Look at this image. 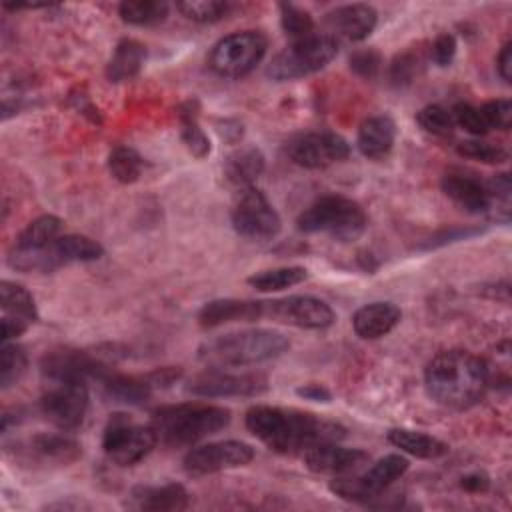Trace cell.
<instances>
[{
	"label": "cell",
	"mask_w": 512,
	"mask_h": 512,
	"mask_svg": "<svg viewBox=\"0 0 512 512\" xmlns=\"http://www.w3.org/2000/svg\"><path fill=\"white\" fill-rule=\"evenodd\" d=\"M244 424L252 436L278 454H304L314 446L346 438L342 424L296 408L256 404L246 410Z\"/></svg>",
	"instance_id": "obj_1"
},
{
	"label": "cell",
	"mask_w": 512,
	"mask_h": 512,
	"mask_svg": "<svg viewBox=\"0 0 512 512\" xmlns=\"http://www.w3.org/2000/svg\"><path fill=\"white\" fill-rule=\"evenodd\" d=\"M486 362L468 350H444L424 368L428 396L450 410H468L478 404L488 388Z\"/></svg>",
	"instance_id": "obj_2"
},
{
	"label": "cell",
	"mask_w": 512,
	"mask_h": 512,
	"mask_svg": "<svg viewBox=\"0 0 512 512\" xmlns=\"http://www.w3.org/2000/svg\"><path fill=\"white\" fill-rule=\"evenodd\" d=\"M288 348L290 340L282 332L250 328L206 340L198 348V358L210 368H242L274 360Z\"/></svg>",
	"instance_id": "obj_3"
},
{
	"label": "cell",
	"mask_w": 512,
	"mask_h": 512,
	"mask_svg": "<svg viewBox=\"0 0 512 512\" xmlns=\"http://www.w3.org/2000/svg\"><path fill=\"white\" fill-rule=\"evenodd\" d=\"M232 412L218 404L184 402L162 406L152 412L150 426L160 444L170 448L192 446L230 424Z\"/></svg>",
	"instance_id": "obj_4"
},
{
	"label": "cell",
	"mask_w": 512,
	"mask_h": 512,
	"mask_svg": "<svg viewBox=\"0 0 512 512\" xmlns=\"http://www.w3.org/2000/svg\"><path fill=\"white\" fill-rule=\"evenodd\" d=\"M296 226L304 234H328L336 242L348 244L358 240L366 226L368 218L362 206L346 196L330 194L312 202L296 220Z\"/></svg>",
	"instance_id": "obj_5"
},
{
	"label": "cell",
	"mask_w": 512,
	"mask_h": 512,
	"mask_svg": "<svg viewBox=\"0 0 512 512\" xmlns=\"http://www.w3.org/2000/svg\"><path fill=\"white\" fill-rule=\"evenodd\" d=\"M338 54V40L332 34H310L280 50L266 68L276 82L298 80L326 68Z\"/></svg>",
	"instance_id": "obj_6"
},
{
	"label": "cell",
	"mask_w": 512,
	"mask_h": 512,
	"mask_svg": "<svg viewBox=\"0 0 512 512\" xmlns=\"http://www.w3.org/2000/svg\"><path fill=\"white\" fill-rule=\"evenodd\" d=\"M266 50L268 38L260 30L232 32L212 46L208 66L222 78H242L262 62Z\"/></svg>",
	"instance_id": "obj_7"
},
{
	"label": "cell",
	"mask_w": 512,
	"mask_h": 512,
	"mask_svg": "<svg viewBox=\"0 0 512 512\" xmlns=\"http://www.w3.org/2000/svg\"><path fill=\"white\" fill-rule=\"evenodd\" d=\"M410 462L402 454H386L378 462H374L364 474H346V476H334L330 480L328 488L332 494H336L342 500L356 502V504H372L380 494L394 484L398 478H402L408 470Z\"/></svg>",
	"instance_id": "obj_8"
},
{
	"label": "cell",
	"mask_w": 512,
	"mask_h": 512,
	"mask_svg": "<svg viewBox=\"0 0 512 512\" xmlns=\"http://www.w3.org/2000/svg\"><path fill=\"white\" fill-rule=\"evenodd\" d=\"M156 444L158 438L150 424H136L122 412L110 416L102 434L104 454L118 466L138 464Z\"/></svg>",
	"instance_id": "obj_9"
},
{
	"label": "cell",
	"mask_w": 512,
	"mask_h": 512,
	"mask_svg": "<svg viewBox=\"0 0 512 512\" xmlns=\"http://www.w3.org/2000/svg\"><path fill=\"white\" fill-rule=\"evenodd\" d=\"M232 228L246 240H272L282 230V220L276 208L268 202L262 190L256 186L242 188L230 214Z\"/></svg>",
	"instance_id": "obj_10"
},
{
	"label": "cell",
	"mask_w": 512,
	"mask_h": 512,
	"mask_svg": "<svg viewBox=\"0 0 512 512\" xmlns=\"http://www.w3.org/2000/svg\"><path fill=\"white\" fill-rule=\"evenodd\" d=\"M90 394L86 380H62L42 394L40 410L44 418L62 432L80 428L88 412Z\"/></svg>",
	"instance_id": "obj_11"
},
{
	"label": "cell",
	"mask_w": 512,
	"mask_h": 512,
	"mask_svg": "<svg viewBox=\"0 0 512 512\" xmlns=\"http://www.w3.org/2000/svg\"><path fill=\"white\" fill-rule=\"evenodd\" d=\"M288 158L302 168H326L350 156V144L336 132H304L286 142Z\"/></svg>",
	"instance_id": "obj_12"
},
{
	"label": "cell",
	"mask_w": 512,
	"mask_h": 512,
	"mask_svg": "<svg viewBox=\"0 0 512 512\" xmlns=\"http://www.w3.org/2000/svg\"><path fill=\"white\" fill-rule=\"evenodd\" d=\"M264 318L306 330H324L334 324V310L320 298L294 294L264 302Z\"/></svg>",
	"instance_id": "obj_13"
},
{
	"label": "cell",
	"mask_w": 512,
	"mask_h": 512,
	"mask_svg": "<svg viewBox=\"0 0 512 512\" xmlns=\"http://www.w3.org/2000/svg\"><path fill=\"white\" fill-rule=\"evenodd\" d=\"M268 390V378L262 372H224L212 368L194 376L186 384V392L202 398H230V396H260Z\"/></svg>",
	"instance_id": "obj_14"
},
{
	"label": "cell",
	"mask_w": 512,
	"mask_h": 512,
	"mask_svg": "<svg viewBox=\"0 0 512 512\" xmlns=\"http://www.w3.org/2000/svg\"><path fill=\"white\" fill-rule=\"evenodd\" d=\"M254 460V448L242 440H220L192 448L182 464L190 476H206L220 470L240 468Z\"/></svg>",
	"instance_id": "obj_15"
},
{
	"label": "cell",
	"mask_w": 512,
	"mask_h": 512,
	"mask_svg": "<svg viewBox=\"0 0 512 512\" xmlns=\"http://www.w3.org/2000/svg\"><path fill=\"white\" fill-rule=\"evenodd\" d=\"M42 374L52 382L62 380H100L110 366L100 362L98 358L90 356L84 350L76 348H58L50 350L40 360Z\"/></svg>",
	"instance_id": "obj_16"
},
{
	"label": "cell",
	"mask_w": 512,
	"mask_h": 512,
	"mask_svg": "<svg viewBox=\"0 0 512 512\" xmlns=\"http://www.w3.org/2000/svg\"><path fill=\"white\" fill-rule=\"evenodd\" d=\"M308 470L316 474L346 476L356 474L370 462V454L362 448H344L338 442L320 444L302 454Z\"/></svg>",
	"instance_id": "obj_17"
},
{
	"label": "cell",
	"mask_w": 512,
	"mask_h": 512,
	"mask_svg": "<svg viewBox=\"0 0 512 512\" xmlns=\"http://www.w3.org/2000/svg\"><path fill=\"white\" fill-rule=\"evenodd\" d=\"M324 22L334 34L350 42H362L374 32L378 24V12L374 10V6L362 2L344 4L326 12Z\"/></svg>",
	"instance_id": "obj_18"
},
{
	"label": "cell",
	"mask_w": 512,
	"mask_h": 512,
	"mask_svg": "<svg viewBox=\"0 0 512 512\" xmlns=\"http://www.w3.org/2000/svg\"><path fill=\"white\" fill-rule=\"evenodd\" d=\"M198 324L202 328H218L230 322H256L264 318L262 300H240V298H218L206 302L198 312Z\"/></svg>",
	"instance_id": "obj_19"
},
{
	"label": "cell",
	"mask_w": 512,
	"mask_h": 512,
	"mask_svg": "<svg viewBox=\"0 0 512 512\" xmlns=\"http://www.w3.org/2000/svg\"><path fill=\"white\" fill-rule=\"evenodd\" d=\"M402 320V310L392 302H370L352 316V328L362 340H378L390 334Z\"/></svg>",
	"instance_id": "obj_20"
},
{
	"label": "cell",
	"mask_w": 512,
	"mask_h": 512,
	"mask_svg": "<svg viewBox=\"0 0 512 512\" xmlns=\"http://www.w3.org/2000/svg\"><path fill=\"white\" fill-rule=\"evenodd\" d=\"M442 192L458 204L468 214H486L492 208V198L484 182L464 176V174H446L440 182Z\"/></svg>",
	"instance_id": "obj_21"
},
{
	"label": "cell",
	"mask_w": 512,
	"mask_h": 512,
	"mask_svg": "<svg viewBox=\"0 0 512 512\" xmlns=\"http://www.w3.org/2000/svg\"><path fill=\"white\" fill-rule=\"evenodd\" d=\"M130 500L138 510H152V512H174L186 510L190 504V494L182 484L170 482L162 486H148L138 484L130 492Z\"/></svg>",
	"instance_id": "obj_22"
},
{
	"label": "cell",
	"mask_w": 512,
	"mask_h": 512,
	"mask_svg": "<svg viewBox=\"0 0 512 512\" xmlns=\"http://www.w3.org/2000/svg\"><path fill=\"white\" fill-rule=\"evenodd\" d=\"M394 140H396V124L386 114L368 116L358 126L356 146L364 158H370V160L386 158L394 146Z\"/></svg>",
	"instance_id": "obj_23"
},
{
	"label": "cell",
	"mask_w": 512,
	"mask_h": 512,
	"mask_svg": "<svg viewBox=\"0 0 512 512\" xmlns=\"http://www.w3.org/2000/svg\"><path fill=\"white\" fill-rule=\"evenodd\" d=\"M106 398L126 404V406H142L150 400L154 388L146 376H132L120 374L112 368L98 380Z\"/></svg>",
	"instance_id": "obj_24"
},
{
	"label": "cell",
	"mask_w": 512,
	"mask_h": 512,
	"mask_svg": "<svg viewBox=\"0 0 512 512\" xmlns=\"http://www.w3.org/2000/svg\"><path fill=\"white\" fill-rule=\"evenodd\" d=\"M146 62V46L134 38H122L106 64V78L114 84L132 80Z\"/></svg>",
	"instance_id": "obj_25"
},
{
	"label": "cell",
	"mask_w": 512,
	"mask_h": 512,
	"mask_svg": "<svg viewBox=\"0 0 512 512\" xmlns=\"http://www.w3.org/2000/svg\"><path fill=\"white\" fill-rule=\"evenodd\" d=\"M386 440L400 452H406L422 460L440 458L450 450L444 440L418 430H410V428H390L386 432Z\"/></svg>",
	"instance_id": "obj_26"
},
{
	"label": "cell",
	"mask_w": 512,
	"mask_h": 512,
	"mask_svg": "<svg viewBox=\"0 0 512 512\" xmlns=\"http://www.w3.org/2000/svg\"><path fill=\"white\" fill-rule=\"evenodd\" d=\"M266 158L256 146H240L224 160V178L240 188H248L264 172Z\"/></svg>",
	"instance_id": "obj_27"
},
{
	"label": "cell",
	"mask_w": 512,
	"mask_h": 512,
	"mask_svg": "<svg viewBox=\"0 0 512 512\" xmlns=\"http://www.w3.org/2000/svg\"><path fill=\"white\" fill-rule=\"evenodd\" d=\"M62 220L54 214H42L38 218H34L30 224H26V228L16 236L14 246L10 252L14 254H30V252H38L44 250L46 246H50L60 234H62Z\"/></svg>",
	"instance_id": "obj_28"
},
{
	"label": "cell",
	"mask_w": 512,
	"mask_h": 512,
	"mask_svg": "<svg viewBox=\"0 0 512 512\" xmlns=\"http://www.w3.org/2000/svg\"><path fill=\"white\" fill-rule=\"evenodd\" d=\"M32 450L44 458L52 460L58 464H72L82 456V446L64 434H54V432H38L30 438Z\"/></svg>",
	"instance_id": "obj_29"
},
{
	"label": "cell",
	"mask_w": 512,
	"mask_h": 512,
	"mask_svg": "<svg viewBox=\"0 0 512 512\" xmlns=\"http://www.w3.org/2000/svg\"><path fill=\"white\" fill-rule=\"evenodd\" d=\"M178 120H180V138L186 146V150L194 158H206L212 150L210 138L206 132L200 128L198 122V102L196 100H186L178 106Z\"/></svg>",
	"instance_id": "obj_30"
},
{
	"label": "cell",
	"mask_w": 512,
	"mask_h": 512,
	"mask_svg": "<svg viewBox=\"0 0 512 512\" xmlns=\"http://www.w3.org/2000/svg\"><path fill=\"white\" fill-rule=\"evenodd\" d=\"M0 308L6 316H14L28 324L38 320V308L34 296L20 284L2 280L0 282Z\"/></svg>",
	"instance_id": "obj_31"
},
{
	"label": "cell",
	"mask_w": 512,
	"mask_h": 512,
	"mask_svg": "<svg viewBox=\"0 0 512 512\" xmlns=\"http://www.w3.org/2000/svg\"><path fill=\"white\" fill-rule=\"evenodd\" d=\"M168 2L160 0H126L120 2L118 14L130 26H156L168 16Z\"/></svg>",
	"instance_id": "obj_32"
},
{
	"label": "cell",
	"mask_w": 512,
	"mask_h": 512,
	"mask_svg": "<svg viewBox=\"0 0 512 512\" xmlns=\"http://www.w3.org/2000/svg\"><path fill=\"white\" fill-rule=\"evenodd\" d=\"M306 278H308V270L304 266H282V268L256 272L246 282L258 292H280L304 282Z\"/></svg>",
	"instance_id": "obj_33"
},
{
	"label": "cell",
	"mask_w": 512,
	"mask_h": 512,
	"mask_svg": "<svg viewBox=\"0 0 512 512\" xmlns=\"http://www.w3.org/2000/svg\"><path fill=\"white\" fill-rule=\"evenodd\" d=\"M108 170L120 184H132L142 176L144 158L130 146H116L108 154Z\"/></svg>",
	"instance_id": "obj_34"
},
{
	"label": "cell",
	"mask_w": 512,
	"mask_h": 512,
	"mask_svg": "<svg viewBox=\"0 0 512 512\" xmlns=\"http://www.w3.org/2000/svg\"><path fill=\"white\" fill-rule=\"evenodd\" d=\"M178 12L192 22L212 24L228 16L232 4L228 0H184L176 4Z\"/></svg>",
	"instance_id": "obj_35"
},
{
	"label": "cell",
	"mask_w": 512,
	"mask_h": 512,
	"mask_svg": "<svg viewBox=\"0 0 512 512\" xmlns=\"http://www.w3.org/2000/svg\"><path fill=\"white\" fill-rule=\"evenodd\" d=\"M28 366V356L22 346L2 342L0 348V388L8 390L14 386L26 372Z\"/></svg>",
	"instance_id": "obj_36"
},
{
	"label": "cell",
	"mask_w": 512,
	"mask_h": 512,
	"mask_svg": "<svg viewBox=\"0 0 512 512\" xmlns=\"http://www.w3.org/2000/svg\"><path fill=\"white\" fill-rule=\"evenodd\" d=\"M278 8H280V26L286 36L300 40V38L314 34L316 24L308 10H304L296 4H290V2H282Z\"/></svg>",
	"instance_id": "obj_37"
},
{
	"label": "cell",
	"mask_w": 512,
	"mask_h": 512,
	"mask_svg": "<svg viewBox=\"0 0 512 512\" xmlns=\"http://www.w3.org/2000/svg\"><path fill=\"white\" fill-rule=\"evenodd\" d=\"M416 122L422 126V130H426L428 134L446 138L454 132V118L452 112L446 110L440 104H428L424 106L418 114H416Z\"/></svg>",
	"instance_id": "obj_38"
},
{
	"label": "cell",
	"mask_w": 512,
	"mask_h": 512,
	"mask_svg": "<svg viewBox=\"0 0 512 512\" xmlns=\"http://www.w3.org/2000/svg\"><path fill=\"white\" fill-rule=\"evenodd\" d=\"M456 152L482 164H502L508 160V152L502 146L484 140H462L456 144Z\"/></svg>",
	"instance_id": "obj_39"
},
{
	"label": "cell",
	"mask_w": 512,
	"mask_h": 512,
	"mask_svg": "<svg viewBox=\"0 0 512 512\" xmlns=\"http://www.w3.org/2000/svg\"><path fill=\"white\" fill-rule=\"evenodd\" d=\"M452 118H454V124L464 128L468 134L472 136H484L490 132L480 108L468 104V102H458L452 110Z\"/></svg>",
	"instance_id": "obj_40"
},
{
	"label": "cell",
	"mask_w": 512,
	"mask_h": 512,
	"mask_svg": "<svg viewBox=\"0 0 512 512\" xmlns=\"http://www.w3.org/2000/svg\"><path fill=\"white\" fill-rule=\"evenodd\" d=\"M420 56L412 50H406L402 54H398L392 64H390V80L392 84L396 86H404V84H410L414 80V76H418V70H420Z\"/></svg>",
	"instance_id": "obj_41"
},
{
	"label": "cell",
	"mask_w": 512,
	"mask_h": 512,
	"mask_svg": "<svg viewBox=\"0 0 512 512\" xmlns=\"http://www.w3.org/2000/svg\"><path fill=\"white\" fill-rule=\"evenodd\" d=\"M480 112L492 130H510L512 126V102L508 98L490 100L480 106Z\"/></svg>",
	"instance_id": "obj_42"
},
{
	"label": "cell",
	"mask_w": 512,
	"mask_h": 512,
	"mask_svg": "<svg viewBox=\"0 0 512 512\" xmlns=\"http://www.w3.org/2000/svg\"><path fill=\"white\" fill-rule=\"evenodd\" d=\"M348 64L356 76H360L364 80H372L380 72L382 56L374 48H362V50H356L350 54Z\"/></svg>",
	"instance_id": "obj_43"
},
{
	"label": "cell",
	"mask_w": 512,
	"mask_h": 512,
	"mask_svg": "<svg viewBox=\"0 0 512 512\" xmlns=\"http://www.w3.org/2000/svg\"><path fill=\"white\" fill-rule=\"evenodd\" d=\"M456 48H458V44H456L454 34L442 32V34H438L436 40L432 42L430 58H432V62H434L436 66L446 68V66L452 64V60H454V56H456Z\"/></svg>",
	"instance_id": "obj_44"
},
{
	"label": "cell",
	"mask_w": 512,
	"mask_h": 512,
	"mask_svg": "<svg viewBox=\"0 0 512 512\" xmlns=\"http://www.w3.org/2000/svg\"><path fill=\"white\" fill-rule=\"evenodd\" d=\"M182 370L180 368H174V366H166V368H158L154 372H148L146 378L150 380L152 388L154 390H164V388H170L178 378H180Z\"/></svg>",
	"instance_id": "obj_45"
},
{
	"label": "cell",
	"mask_w": 512,
	"mask_h": 512,
	"mask_svg": "<svg viewBox=\"0 0 512 512\" xmlns=\"http://www.w3.org/2000/svg\"><path fill=\"white\" fill-rule=\"evenodd\" d=\"M296 396L310 400V402H324V404H328L332 400V392L324 384H318V382H308V384L298 386Z\"/></svg>",
	"instance_id": "obj_46"
},
{
	"label": "cell",
	"mask_w": 512,
	"mask_h": 512,
	"mask_svg": "<svg viewBox=\"0 0 512 512\" xmlns=\"http://www.w3.org/2000/svg\"><path fill=\"white\" fill-rule=\"evenodd\" d=\"M216 130L218 134L230 142V144H238L244 136V126L242 122L234 120V118H224V120H216Z\"/></svg>",
	"instance_id": "obj_47"
},
{
	"label": "cell",
	"mask_w": 512,
	"mask_h": 512,
	"mask_svg": "<svg viewBox=\"0 0 512 512\" xmlns=\"http://www.w3.org/2000/svg\"><path fill=\"white\" fill-rule=\"evenodd\" d=\"M482 232L480 228H450L434 238H430V242L426 244V248H434V246H440V244H448V242H456V240H462V238H468V236H474Z\"/></svg>",
	"instance_id": "obj_48"
},
{
	"label": "cell",
	"mask_w": 512,
	"mask_h": 512,
	"mask_svg": "<svg viewBox=\"0 0 512 512\" xmlns=\"http://www.w3.org/2000/svg\"><path fill=\"white\" fill-rule=\"evenodd\" d=\"M496 70H498V76L510 84L512 82V42H506L498 56H496Z\"/></svg>",
	"instance_id": "obj_49"
},
{
	"label": "cell",
	"mask_w": 512,
	"mask_h": 512,
	"mask_svg": "<svg viewBox=\"0 0 512 512\" xmlns=\"http://www.w3.org/2000/svg\"><path fill=\"white\" fill-rule=\"evenodd\" d=\"M460 486L466 490V492H472V494H478V492H486L490 488V478L484 474V472H470L466 476L460 478Z\"/></svg>",
	"instance_id": "obj_50"
},
{
	"label": "cell",
	"mask_w": 512,
	"mask_h": 512,
	"mask_svg": "<svg viewBox=\"0 0 512 512\" xmlns=\"http://www.w3.org/2000/svg\"><path fill=\"white\" fill-rule=\"evenodd\" d=\"M28 322L18 320L14 316H2V342H10L12 338H18L20 334H24L28 330Z\"/></svg>",
	"instance_id": "obj_51"
},
{
	"label": "cell",
	"mask_w": 512,
	"mask_h": 512,
	"mask_svg": "<svg viewBox=\"0 0 512 512\" xmlns=\"http://www.w3.org/2000/svg\"><path fill=\"white\" fill-rule=\"evenodd\" d=\"M74 102H76V110H80V114H84L90 122H94V124L102 122V116H100L98 108L86 96H82V94L74 96Z\"/></svg>",
	"instance_id": "obj_52"
},
{
	"label": "cell",
	"mask_w": 512,
	"mask_h": 512,
	"mask_svg": "<svg viewBox=\"0 0 512 512\" xmlns=\"http://www.w3.org/2000/svg\"><path fill=\"white\" fill-rule=\"evenodd\" d=\"M22 8H40V6H36V4H26V6H22ZM4 10H20V8H16V6H12V4H4Z\"/></svg>",
	"instance_id": "obj_53"
}]
</instances>
